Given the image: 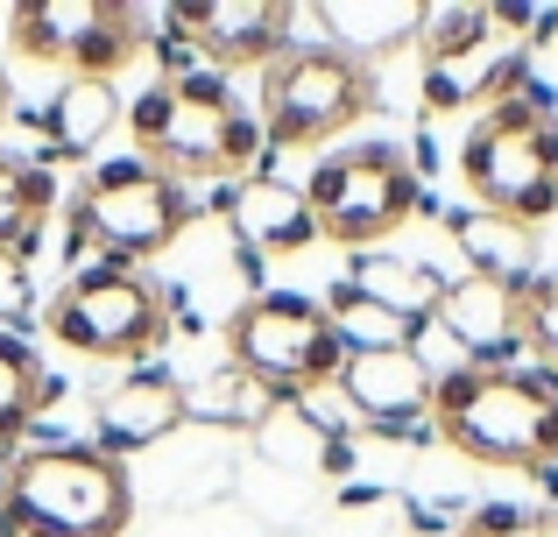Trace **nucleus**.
<instances>
[{"label":"nucleus","mask_w":558,"mask_h":537,"mask_svg":"<svg viewBox=\"0 0 558 537\" xmlns=\"http://www.w3.org/2000/svg\"><path fill=\"white\" fill-rule=\"evenodd\" d=\"M57 375L43 368V354L14 332H0V453H22V431L50 411Z\"/></svg>","instance_id":"obj_21"},{"label":"nucleus","mask_w":558,"mask_h":537,"mask_svg":"<svg viewBox=\"0 0 558 537\" xmlns=\"http://www.w3.org/2000/svg\"><path fill=\"white\" fill-rule=\"evenodd\" d=\"M375 113V71L361 57L332 50L326 36H298L269 71H262L255 93V121L269 149H318V142H340L354 121Z\"/></svg>","instance_id":"obj_7"},{"label":"nucleus","mask_w":558,"mask_h":537,"mask_svg":"<svg viewBox=\"0 0 558 537\" xmlns=\"http://www.w3.org/2000/svg\"><path fill=\"white\" fill-rule=\"evenodd\" d=\"M432 332L466 361V368H517V354H531V312H523L517 283L495 276H452L446 297L432 312Z\"/></svg>","instance_id":"obj_12"},{"label":"nucleus","mask_w":558,"mask_h":537,"mask_svg":"<svg viewBox=\"0 0 558 537\" xmlns=\"http://www.w3.org/2000/svg\"><path fill=\"white\" fill-rule=\"evenodd\" d=\"M347 411L361 425H375L381 439H424L417 425H432V389H438V368H424L417 346H389V354H347L340 382Z\"/></svg>","instance_id":"obj_13"},{"label":"nucleus","mask_w":558,"mask_h":537,"mask_svg":"<svg viewBox=\"0 0 558 537\" xmlns=\"http://www.w3.org/2000/svg\"><path fill=\"white\" fill-rule=\"evenodd\" d=\"M460 184L474 212H495L517 227H545L558 212V107L537 78L517 99L474 113L460 142Z\"/></svg>","instance_id":"obj_3"},{"label":"nucleus","mask_w":558,"mask_h":537,"mask_svg":"<svg viewBox=\"0 0 558 537\" xmlns=\"http://www.w3.org/2000/svg\"><path fill=\"white\" fill-rule=\"evenodd\" d=\"M8 42L28 64L113 85L149 50V28H142V14L121 8V0H22V8H8Z\"/></svg>","instance_id":"obj_10"},{"label":"nucleus","mask_w":558,"mask_h":537,"mask_svg":"<svg viewBox=\"0 0 558 537\" xmlns=\"http://www.w3.org/2000/svg\"><path fill=\"white\" fill-rule=\"evenodd\" d=\"M128 142L149 170H163L170 184H241L262 170L269 142H262L255 107L233 99L227 78L213 71H178L156 78L149 93L128 107Z\"/></svg>","instance_id":"obj_1"},{"label":"nucleus","mask_w":558,"mask_h":537,"mask_svg":"<svg viewBox=\"0 0 558 537\" xmlns=\"http://www.w3.org/2000/svg\"><path fill=\"white\" fill-rule=\"evenodd\" d=\"M213 212L233 227V241H241L255 263H262V255H298V248L318 241L312 206H304V184H283V178H269V170L227 184V192L213 198Z\"/></svg>","instance_id":"obj_16"},{"label":"nucleus","mask_w":558,"mask_h":537,"mask_svg":"<svg viewBox=\"0 0 558 537\" xmlns=\"http://www.w3.org/2000/svg\"><path fill=\"white\" fill-rule=\"evenodd\" d=\"M432 439L495 474L558 467V375L545 368H452L432 389Z\"/></svg>","instance_id":"obj_2"},{"label":"nucleus","mask_w":558,"mask_h":537,"mask_svg":"<svg viewBox=\"0 0 558 537\" xmlns=\"http://www.w3.org/2000/svg\"><path fill=\"white\" fill-rule=\"evenodd\" d=\"M113 121H121L113 85L64 78V93H57V107H50V149H43V156H93V142L107 135Z\"/></svg>","instance_id":"obj_22"},{"label":"nucleus","mask_w":558,"mask_h":537,"mask_svg":"<svg viewBox=\"0 0 558 537\" xmlns=\"http://www.w3.org/2000/svg\"><path fill=\"white\" fill-rule=\"evenodd\" d=\"M326 312H332V332H340V346L347 354H389V346H417V332L424 326H410V318H396V312H381L375 297H361L354 283H340L326 297Z\"/></svg>","instance_id":"obj_23"},{"label":"nucleus","mask_w":558,"mask_h":537,"mask_svg":"<svg viewBox=\"0 0 558 537\" xmlns=\"http://www.w3.org/2000/svg\"><path fill=\"white\" fill-rule=\"evenodd\" d=\"M57 212V178L36 156L0 149V255H28Z\"/></svg>","instance_id":"obj_19"},{"label":"nucleus","mask_w":558,"mask_h":537,"mask_svg":"<svg viewBox=\"0 0 558 537\" xmlns=\"http://www.w3.org/2000/svg\"><path fill=\"white\" fill-rule=\"evenodd\" d=\"M304 206H312L318 241L332 248L375 255L389 234H403L424 206L417 163H403V149L389 142H361V149H332L318 156L312 184H304Z\"/></svg>","instance_id":"obj_9"},{"label":"nucleus","mask_w":558,"mask_h":537,"mask_svg":"<svg viewBox=\"0 0 558 537\" xmlns=\"http://www.w3.org/2000/svg\"><path fill=\"white\" fill-rule=\"evenodd\" d=\"M290 42H298V8L290 0H178L163 14V57H170L163 78H178L191 57L213 78L269 71Z\"/></svg>","instance_id":"obj_11"},{"label":"nucleus","mask_w":558,"mask_h":537,"mask_svg":"<svg viewBox=\"0 0 558 537\" xmlns=\"http://www.w3.org/2000/svg\"><path fill=\"white\" fill-rule=\"evenodd\" d=\"M36 312V283H28V263L22 255H0V318H28Z\"/></svg>","instance_id":"obj_27"},{"label":"nucleus","mask_w":558,"mask_h":537,"mask_svg":"<svg viewBox=\"0 0 558 537\" xmlns=\"http://www.w3.org/2000/svg\"><path fill=\"white\" fill-rule=\"evenodd\" d=\"M43 332H50L64 354L85 361H156L178 332V297H170L163 276H149L142 263H93L78 276L50 290L43 304Z\"/></svg>","instance_id":"obj_5"},{"label":"nucleus","mask_w":558,"mask_h":537,"mask_svg":"<svg viewBox=\"0 0 558 537\" xmlns=\"http://www.w3.org/2000/svg\"><path fill=\"white\" fill-rule=\"evenodd\" d=\"M312 22L326 28L332 50L361 57V64L375 71V57H389V50H417V22H424V8H417V0H318Z\"/></svg>","instance_id":"obj_17"},{"label":"nucleus","mask_w":558,"mask_h":537,"mask_svg":"<svg viewBox=\"0 0 558 537\" xmlns=\"http://www.w3.org/2000/svg\"><path fill=\"white\" fill-rule=\"evenodd\" d=\"M0 127H8V71H0Z\"/></svg>","instance_id":"obj_29"},{"label":"nucleus","mask_w":558,"mask_h":537,"mask_svg":"<svg viewBox=\"0 0 558 537\" xmlns=\"http://www.w3.org/2000/svg\"><path fill=\"white\" fill-rule=\"evenodd\" d=\"M523 312H531V354H537V368L558 375V269H537V283L523 290Z\"/></svg>","instance_id":"obj_25"},{"label":"nucleus","mask_w":558,"mask_h":537,"mask_svg":"<svg viewBox=\"0 0 558 537\" xmlns=\"http://www.w3.org/2000/svg\"><path fill=\"white\" fill-rule=\"evenodd\" d=\"M460 537H551V524L537 510H509V502H488V510H466Z\"/></svg>","instance_id":"obj_26"},{"label":"nucleus","mask_w":558,"mask_h":537,"mask_svg":"<svg viewBox=\"0 0 558 537\" xmlns=\"http://www.w3.org/2000/svg\"><path fill=\"white\" fill-rule=\"evenodd\" d=\"M0 502L22 537H121L135 524V474L78 439L22 446L0 467Z\"/></svg>","instance_id":"obj_4"},{"label":"nucleus","mask_w":558,"mask_h":537,"mask_svg":"<svg viewBox=\"0 0 558 537\" xmlns=\"http://www.w3.org/2000/svg\"><path fill=\"white\" fill-rule=\"evenodd\" d=\"M347 283L361 290V297H375L381 312L410 318V326H432L438 297H446V276L432 263H403V255H354V269H347Z\"/></svg>","instance_id":"obj_20"},{"label":"nucleus","mask_w":558,"mask_h":537,"mask_svg":"<svg viewBox=\"0 0 558 537\" xmlns=\"http://www.w3.org/2000/svg\"><path fill=\"white\" fill-rule=\"evenodd\" d=\"M184 227H191L184 184H170L142 156H107L71 192V248L99 255V263H149V255L178 248Z\"/></svg>","instance_id":"obj_8"},{"label":"nucleus","mask_w":558,"mask_h":537,"mask_svg":"<svg viewBox=\"0 0 558 537\" xmlns=\"http://www.w3.org/2000/svg\"><path fill=\"white\" fill-rule=\"evenodd\" d=\"M446 234L460 241L474 276H495V283H517V290L537 283V227H517V220H495V212L466 206L446 220Z\"/></svg>","instance_id":"obj_18"},{"label":"nucleus","mask_w":558,"mask_h":537,"mask_svg":"<svg viewBox=\"0 0 558 537\" xmlns=\"http://www.w3.org/2000/svg\"><path fill=\"white\" fill-rule=\"evenodd\" d=\"M0 537H22V530H14V516H8V502H0Z\"/></svg>","instance_id":"obj_28"},{"label":"nucleus","mask_w":558,"mask_h":537,"mask_svg":"<svg viewBox=\"0 0 558 537\" xmlns=\"http://www.w3.org/2000/svg\"><path fill=\"white\" fill-rule=\"evenodd\" d=\"M184 425H191V389L163 368H135V375L99 389V411H93L99 439L93 446L128 467V453H149V446H163L170 431H184Z\"/></svg>","instance_id":"obj_15"},{"label":"nucleus","mask_w":558,"mask_h":537,"mask_svg":"<svg viewBox=\"0 0 558 537\" xmlns=\"http://www.w3.org/2000/svg\"><path fill=\"white\" fill-rule=\"evenodd\" d=\"M227 361L262 389L269 403H312L340 382L347 346L332 332V312L298 290H255L227 318Z\"/></svg>","instance_id":"obj_6"},{"label":"nucleus","mask_w":558,"mask_h":537,"mask_svg":"<svg viewBox=\"0 0 558 537\" xmlns=\"http://www.w3.org/2000/svg\"><path fill=\"white\" fill-rule=\"evenodd\" d=\"M523 85H531V36H517V28L488 8V36L466 42L446 64H424V113H460V107L488 113V107H502V99H517Z\"/></svg>","instance_id":"obj_14"},{"label":"nucleus","mask_w":558,"mask_h":537,"mask_svg":"<svg viewBox=\"0 0 558 537\" xmlns=\"http://www.w3.org/2000/svg\"><path fill=\"white\" fill-rule=\"evenodd\" d=\"M488 36V8L481 0H446V8H424L417 22V57L424 64H446V57H460L466 42Z\"/></svg>","instance_id":"obj_24"}]
</instances>
